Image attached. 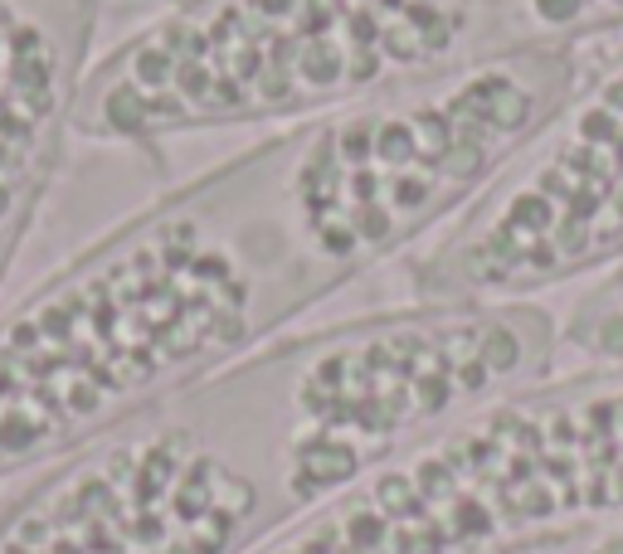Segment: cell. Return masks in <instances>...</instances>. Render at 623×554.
I'll return each mask as SVG.
<instances>
[{"label":"cell","mask_w":623,"mask_h":554,"mask_svg":"<svg viewBox=\"0 0 623 554\" xmlns=\"http://www.w3.org/2000/svg\"><path fill=\"white\" fill-rule=\"evenodd\" d=\"M590 54L263 131L0 307V481L220 375L400 268L555 112Z\"/></svg>","instance_id":"6da1fadb"},{"label":"cell","mask_w":623,"mask_h":554,"mask_svg":"<svg viewBox=\"0 0 623 554\" xmlns=\"http://www.w3.org/2000/svg\"><path fill=\"white\" fill-rule=\"evenodd\" d=\"M555 365L546 302L404 297L293 331L40 467L0 505V554H258Z\"/></svg>","instance_id":"7a4b0ae2"},{"label":"cell","mask_w":623,"mask_h":554,"mask_svg":"<svg viewBox=\"0 0 623 554\" xmlns=\"http://www.w3.org/2000/svg\"><path fill=\"white\" fill-rule=\"evenodd\" d=\"M623 40V0H171L98 54L74 137L297 127L458 83L521 54H594Z\"/></svg>","instance_id":"3957f363"},{"label":"cell","mask_w":623,"mask_h":554,"mask_svg":"<svg viewBox=\"0 0 623 554\" xmlns=\"http://www.w3.org/2000/svg\"><path fill=\"white\" fill-rule=\"evenodd\" d=\"M623 525V365L467 408L258 554H507Z\"/></svg>","instance_id":"277c9868"},{"label":"cell","mask_w":623,"mask_h":554,"mask_svg":"<svg viewBox=\"0 0 623 554\" xmlns=\"http://www.w3.org/2000/svg\"><path fill=\"white\" fill-rule=\"evenodd\" d=\"M623 268V40L453 224L400 263L410 302H546Z\"/></svg>","instance_id":"5b68a950"},{"label":"cell","mask_w":623,"mask_h":554,"mask_svg":"<svg viewBox=\"0 0 623 554\" xmlns=\"http://www.w3.org/2000/svg\"><path fill=\"white\" fill-rule=\"evenodd\" d=\"M103 0H0V297L74 141Z\"/></svg>","instance_id":"8992f818"},{"label":"cell","mask_w":623,"mask_h":554,"mask_svg":"<svg viewBox=\"0 0 623 554\" xmlns=\"http://www.w3.org/2000/svg\"><path fill=\"white\" fill-rule=\"evenodd\" d=\"M507 554H623V525L580 530V535H555V540H536V545H521V550H507Z\"/></svg>","instance_id":"52a82bcc"}]
</instances>
